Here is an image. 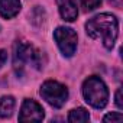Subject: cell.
<instances>
[{
    "instance_id": "1",
    "label": "cell",
    "mask_w": 123,
    "mask_h": 123,
    "mask_svg": "<svg viewBox=\"0 0 123 123\" xmlns=\"http://www.w3.org/2000/svg\"><path fill=\"white\" fill-rule=\"evenodd\" d=\"M86 31L90 38L101 39L103 45L107 49H111L119 33V23L113 15L101 13L86 23Z\"/></svg>"
},
{
    "instance_id": "2",
    "label": "cell",
    "mask_w": 123,
    "mask_h": 123,
    "mask_svg": "<svg viewBox=\"0 0 123 123\" xmlns=\"http://www.w3.org/2000/svg\"><path fill=\"white\" fill-rule=\"evenodd\" d=\"M83 94L86 101L94 109H103L109 100L106 84L98 77H88L83 84Z\"/></svg>"
},
{
    "instance_id": "3",
    "label": "cell",
    "mask_w": 123,
    "mask_h": 123,
    "mask_svg": "<svg viewBox=\"0 0 123 123\" xmlns=\"http://www.w3.org/2000/svg\"><path fill=\"white\" fill-rule=\"evenodd\" d=\"M41 52L36 51L32 45L25 43V42H18L15 45V59L13 64L15 68L22 71L26 65H35L36 68H41Z\"/></svg>"
},
{
    "instance_id": "4",
    "label": "cell",
    "mask_w": 123,
    "mask_h": 123,
    "mask_svg": "<svg viewBox=\"0 0 123 123\" xmlns=\"http://www.w3.org/2000/svg\"><path fill=\"white\" fill-rule=\"evenodd\" d=\"M41 96L43 100L55 109L62 107L68 98V90L65 86L59 84L58 81H45L41 87Z\"/></svg>"
},
{
    "instance_id": "5",
    "label": "cell",
    "mask_w": 123,
    "mask_h": 123,
    "mask_svg": "<svg viewBox=\"0 0 123 123\" xmlns=\"http://www.w3.org/2000/svg\"><path fill=\"white\" fill-rule=\"evenodd\" d=\"M54 38L65 56H73L77 49V33L70 28H58L54 32Z\"/></svg>"
},
{
    "instance_id": "6",
    "label": "cell",
    "mask_w": 123,
    "mask_h": 123,
    "mask_svg": "<svg viewBox=\"0 0 123 123\" xmlns=\"http://www.w3.org/2000/svg\"><path fill=\"white\" fill-rule=\"evenodd\" d=\"M43 119V109L35 100H25L20 109V122H41Z\"/></svg>"
},
{
    "instance_id": "7",
    "label": "cell",
    "mask_w": 123,
    "mask_h": 123,
    "mask_svg": "<svg viewBox=\"0 0 123 123\" xmlns=\"http://www.w3.org/2000/svg\"><path fill=\"white\" fill-rule=\"evenodd\" d=\"M56 5L59 9V13L64 20L73 22L77 19L78 10H77V2L75 0H56Z\"/></svg>"
},
{
    "instance_id": "8",
    "label": "cell",
    "mask_w": 123,
    "mask_h": 123,
    "mask_svg": "<svg viewBox=\"0 0 123 123\" xmlns=\"http://www.w3.org/2000/svg\"><path fill=\"white\" fill-rule=\"evenodd\" d=\"M20 10L19 0H0V16L10 19L16 16Z\"/></svg>"
},
{
    "instance_id": "9",
    "label": "cell",
    "mask_w": 123,
    "mask_h": 123,
    "mask_svg": "<svg viewBox=\"0 0 123 123\" xmlns=\"http://www.w3.org/2000/svg\"><path fill=\"white\" fill-rule=\"evenodd\" d=\"M15 110V98L12 96H5L0 98V116L9 117Z\"/></svg>"
},
{
    "instance_id": "10",
    "label": "cell",
    "mask_w": 123,
    "mask_h": 123,
    "mask_svg": "<svg viewBox=\"0 0 123 123\" xmlns=\"http://www.w3.org/2000/svg\"><path fill=\"white\" fill-rule=\"evenodd\" d=\"M90 116H88V111L83 107H78V109H74L70 111V116H68V120L71 123H81V122H88Z\"/></svg>"
},
{
    "instance_id": "11",
    "label": "cell",
    "mask_w": 123,
    "mask_h": 123,
    "mask_svg": "<svg viewBox=\"0 0 123 123\" xmlns=\"http://www.w3.org/2000/svg\"><path fill=\"white\" fill-rule=\"evenodd\" d=\"M81 5L86 10H94L101 5V0H81Z\"/></svg>"
},
{
    "instance_id": "12",
    "label": "cell",
    "mask_w": 123,
    "mask_h": 123,
    "mask_svg": "<svg viewBox=\"0 0 123 123\" xmlns=\"http://www.w3.org/2000/svg\"><path fill=\"white\" fill-rule=\"evenodd\" d=\"M123 119V116L120 114V113H109V114H106L104 116V122H120Z\"/></svg>"
},
{
    "instance_id": "13",
    "label": "cell",
    "mask_w": 123,
    "mask_h": 123,
    "mask_svg": "<svg viewBox=\"0 0 123 123\" xmlns=\"http://www.w3.org/2000/svg\"><path fill=\"white\" fill-rule=\"evenodd\" d=\"M116 104L119 109H123V101H122V88L116 91Z\"/></svg>"
},
{
    "instance_id": "14",
    "label": "cell",
    "mask_w": 123,
    "mask_h": 123,
    "mask_svg": "<svg viewBox=\"0 0 123 123\" xmlns=\"http://www.w3.org/2000/svg\"><path fill=\"white\" fill-rule=\"evenodd\" d=\"M6 61H7V52L5 49H0V68L5 65Z\"/></svg>"
}]
</instances>
